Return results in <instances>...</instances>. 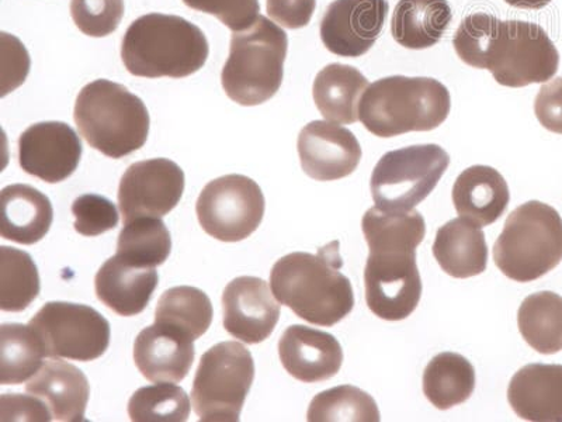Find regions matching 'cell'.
Listing matches in <instances>:
<instances>
[{
  "instance_id": "obj_1",
  "label": "cell",
  "mask_w": 562,
  "mask_h": 422,
  "mask_svg": "<svg viewBox=\"0 0 562 422\" xmlns=\"http://www.w3.org/2000/svg\"><path fill=\"white\" fill-rule=\"evenodd\" d=\"M369 258L364 268L366 301L371 313L385 321L405 320L418 308L422 279L416 248L425 238L419 211L390 213L379 208L361 220Z\"/></svg>"
},
{
  "instance_id": "obj_2",
  "label": "cell",
  "mask_w": 562,
  "mask_h": 422,
  "mask_svg": "<svg viewBox=\"0 0 562 422\" xmlns=\"http://www.w3.org/2000/svg\"><path fill=\"white\" fill-rule=\"evenodd\" d=\"M339 243L334 241L318 254L293 253L274 264L270 286L280 304L310 324L334 326L355 308L353 288L340 273Z\"/></svg>"
},
{
  "instance_id": "obj_3",
  "label": "cell",
  "mask_w": 562,
  "mask_h": 422,
  "mask_svg": "<svg viewBox=\"0 0 562 422\" xmlns=\"http://www.w3.org/2000/svg\"><path fill=\"white\" fill-rule=\"evenodd\" d=\"M204 33L189 20L150 13L133 22L125 33L122 58L128 73L139 78H186L209 58Z\"/></svg>"
},
{
  "instance_id": "obj_4",
  "label": "cell",
  "mask_w": 562,
  "mask_h": 422,
  "mask_svg": "<svg viewBox=\"0 0 562 422\" xmlns=\"http://www.w3.org/2000/svg\"><path fill=\"white\" fill-rule=\"evenodd\" d=\"M451 109L448 88L434 78L395 75L369 85L359 103V120L380 138L411 132H431Z\"/></svg>"
},
{
  "instance_id": "obj_5",
  "label": "cell",
  "mask_w": 562,
  "mask_h": 422,
  "mask_svg": "<svg viewBox=\"0 0 562 422\" xmlns=\"http://www.w3.org/2000/svg\"><path fill=\"white\" fill-rule=\"evenodd\" d=\"M80 135L109 158H124L144 147L149 113L123 85L98 79L80 90L74 112Z\"/></svg>"
},
{
  "instance_id": "obj_6",
  "label": "cell",
  "mask_w": 562,
  "mask_h": 422,
  "mask_svg": "<svg viewBox=\"0 0 562 422\" xmlns=\"http://www.w3.org/2000/svg\"><path fill=\"white\" fill-rule=\"evenodd\" d=\"M288 48V34L265 16L249 29L235 32L221 74L227 97L240 106H258L272 99L283 82Z\"/></svg>"
},
{
  "instance_id": "obj_7",
  "label": "cell",
  "mask_w": 562,
  "mask_h": 422,
  "mask_svg": "<svg viewBox=\"0 0 562 422\" xmlns=\"http://www.w3.org/2000/svg\"><path fill=\"white\" fill-rule=\"evenodd\" d=\"M495 265L509 279H540L562 260V219L551 206L527 202L512 211L494 246Z\"/></svg>"
},
{
  "instance_id": "obj_8",
  "label": "cell",
  "mask_w": 562,
  "mask_h": 422,
  "mask_svg": "<svg viewBox=\"0 0 562 422\" xmlns=\"http://www.w3.org/2000/svg\"><path fill=\"white\" fill-rule=\"evenodd\" d=\"M255 379L252 354L243 344L220 343L202 356L192 390L202 422H237Z\"/></svg>"
},
{
  "instance_id": "obj_9",
  "label": "cell",
  "mask_w": 562,
  "mask_h": 422,
  "mask_svg": "<svg viewBox=\"0 0 562 422\" xmlns=\"http://www.w3.org/2000/svg\"><path fill=\"white\" fill-rule=\"evenodd\" d=\"M449 165V154L436 144L390 151L371 174L375 208L390 213L414 210L434 192Z\"/></svg>"
},
{
  "instance_id": "obj_10",
  "label": "cell",
  "mask_w": 562,
  "mask_h": 422,
  "mask_svg": "<svg viewBox=\"0 0 562 422\" xmlns=\"http://www.w3.org/2000/svg\"><path fill=\"white\" fill-rule=\"evenodd\" d=\"M560 54L539 24L506 20L492 40L486 69L508 88L544 84L559 70Z\"/></svg>"
},
{
  "instance_id": "obj_11",
  "label": "cell",
  "mask_w": 562,
  "mask_h": 422,
  "mask_svg": "<svg viewBox=\"0 0 562 422\" xmlns=\"http://www.w3.org/2000/svg\"><path fill=\"white\" fill-rule=\"evenodd\" d=\"M45 356L53 359L97 360L110 345V324L85 304L49 301L30 320Z\"/></svg>"
},
{
  "instance_id": "obj_12",
  "label": "cell",
  "mask_w": 562,
  "mask_h": 422,
  "mask_svg": "<svg viewBox=\"0 0 562 422\" xmlns=\"http://www.w3.org/2000/svg\"><path fill=\"white\" fill-rule=\"evenodd\" d=\"M265 208L262 189L255 180L244 175H227L205 185L195 213L210 237L238 243L259 229Z\"/></svg>"
},
{
  "instance_id": "obj_13",
  "label": "cell",
  "mask_w": 562,
  "mask_h": 422,
  "mask_svg": "<svg viewBox=\"0 0 562 422\" xmlns=\"http://www.w3.org/2000/svg\"><path fill=\"white\" fill-rule=\"evenodd\" d=\"M184 174L173 160L154 158L133 164L123 175L119 206L125 221L164 218L179 204Z\"/></svg>"
},
{
  "instance_id": "obj_14",
  "label": "cell",
  "mask_w": 562,
  "mask_h": 422,
  "mask_svg": "<svg viewBox=\"0 0 562 422\" xmlns=\"http://www.w3.org/2000/svg\"><path fill=\"white\" fill-rule=\"evenodd\" d=\"M386 0H335L321 20V40L328 52L345 58L368 54L389 16Z\"/></svg>"
},
{
  "instance_id": "obj_15",
  "label": "cell",
  "mask_w": 562,
  "mask_h": 422,
  "mask_svg": "<svg viewBox=\"0 0 562 422\" xmlns=\"http://www.w3.org/2000/svg\"><path fill=\"white\" fill-rule=\"evenodd\" d=\"M82 157V143L72 127L61 122L30 125L19 138V164L24 173L47 184L68 179Z\"/></svg>"
},
{
  "instance_id": "obj_16",
  "label": "cell",
  "mask_w": 562,
  "mask_h": 422,
  "mask_svg": "<svg viewBox=\"0 0 562 422\" xmlns=\"http://www.w3.org/2000/svg\"><path fill=\"white\" fill-rule=\"evenodd\" d=\"M299 155L305 174L319 182L346 178L361 160L359 140L338 123L315 120L299 135Z\"/></svg>"
},
{
  "instance_id": "obj_17",
  "label": "cell",
  "mask_w": 562,
  "mask_h": 422,
  "mask_svg": "<svg viewBox=\"0 0 562 422\" xmlns=\"http://www.w3.org/2000/svg\"><path fill=\"white\" fill-rule=\"evenodd\" d=\"M269 285L254 276H240L223 293L224 329L245 344H260L272 335L280 304Z\"/></svg>"
},
{
  "instance_id": "obj_18",
  "label": "cell",
  "mask_w": 562,
  "mask_h": 422,
  "mask_svg": "<svg viewBox=\"0 0 562 422\" xmlns=\"http://www.w3.org/2000/svg\"><path fill=\"white\" fill-rule=\"evenodd\" d=\"M281 365L294 379L318 384L333 379L344 364L339 341L325 331L291 325L279 343Z\"/></svg>"
},
{
  "instance_id": "obj_19",
  "label": "cell",
  "mask_w": 562,
  "mask_h": 422,
  "mask_svg": "<svg viewBox=\"0 0 562 422\" xmlns=\"http://www.w3.org/2000/svg\"><path fill=\"white\" fill-rule=\"evenodd\" d=\"M193 341L154 324L140 331L134 344V360L140 375L154 384H179L192 369Z\"/></svg>"
},
{
  "instance_id": "obj_20",
  "label": "cell",
  "mask_w": 562,
  "mask_h": 422,
  "mask_svg": "<svg viewBox=\"0 0 562 422\" xmlns=\"http://www.w3.org/2000/svg\"><path fill=\"white\" fill-rule=\"evenodd\" d=\"M29 395L48 407L53 421L82 422L90 396L87 376L77 366L53 359L45 362L26 385Z\"/></svg>"
},
{
  "instance_id": "obj_21",
  "label": "cell",
  "mask_w": 562,
  "mask_h": 422,
  "mask_svg": "<svg viewBox=\"0 0 562 422\" xmlns=\"http://www.w3.org/2000/svg\"><path fill=\"white\" fill-rule=\"evenodd\" d=\"M508 400L521 420L562 422V365H526L512 378Z\"/></svg>"
},
{
  "instance_id": "obj_22",
  "label": "cell",
  "mask_w": 562,
  "mask_h": 422,
  "mask_svg": "<svg viewBox=\"0 0 562 422\" xmlns=\"http://www.w3.org/2000/svg\"><path fill=\"white\" fill-rule=\"evenodd\" d=\"M158 281L159 276L154 268H140L115 255L99 269L94 290L98 299L114 313L133 316L147 309Z\"/></svg>"
},
{
  "instance_id": "obj_23",
  "label": "cell",
  "mask_w": 562,
  "mask_h": 422,
  "mask_svg": "<svg viewBox=\"0 0 562 422\" xmlns=\"http://www.w3.org/2000/svg\"><path fill=\"white\" fill-rule=\"evenodd\" d=\"M451 196L460 218L479 227H488L499 220L510 200L504 176L485 165H475L461 173Z\"/></svg>"
},
{
  "instance_id": "obj_24",
  "label": "cell",
  "mask_w": 562,
  "mask_h": 422,
  "mask_svg": "<svg viewBox=\"0 0 562 422\" xmlns=\"http://www.w3.org/2000/svg\"><path fill=\"white\" fill-rule=\"evenodd\" d=\"M0 235L23 245L42 241L52 229L53 204L30 185H9L0 195Z\"/></svg>"
},
{
  "instance_id": "obj_25",
  "label": "cell",
  "mask_w": 562,
  "mask_h": 422,
  "mask_svg": "<svg viewBox=\"0 0 562 422\" xmlns=\"http://www.w3.org/2000/svg\"><path fill=\"white\" fill-rule=\"evenodd\" d=\"M434 256L440 268L456 279L484 274L488 246L483 230L461 218L450 220L436 234Z\"/></svg>"
},
{
  "instance_id": "obj_26",
  "label": "cell",
  "mask_w": 562,
  "mask_h": 422,
  "mask_svg": "<svg viewBox=\"0 0 562 422\" xmlns=\"http://www.w3.org/2000/svg\"><path fill=\"white\" fill-rule=\"evenodd\" d=\"M369 85V79L358 68L326 65L314 80L315 106L328 122L353 124L359 120L360 99Z\"/></svg>"
},
{
  "instance_id": "obj_27",
  "label": "cell",
  "mask_w": 562,
  "mask_h": 422,
  "mask_svg": "<svg viewBox=\"0 0 562 422\" xmlns=\"http://www.w3.org/2000/svg\"><path fill=\"white\" fill-rule=\"evenodd\" d=\"M453 20L448 0H400L391 19V34L408 49L434 47Z\"/></svg>"
},
{
  "instance_id": "obj_28",
  "label": "cell",
  "mask_w": 562,
  "mask_h": 422,
  "mask_svg": "<svg viewBox=\"0 0 562 422\" xmlns=\"http://www.w3.org/2000/svg\"><path fill=\"white\" fill-rule=\"evenodd\" d=\"M475 369L469 359L454 352L435 356L424 371L426 399L439 410L465 403L474 393Z\"/></svg>"
},
{
  "instance_id": "obj_29",
  "label": "cell",
  "mask_w": 562,
  "mask_h": 422,
  "mask_svg": "<svg viewBox=\"0 0 562 422\" xmlns=\"http://www.w3.org/2000/svg\"><path fill=\"white\" fill-rule=\"evenodd\" d=\"M213 321V306L203 290L178 286L167 291L155 310V324L175 331L190 341L207 333Z\"/></svg>"
},
{
  "instance_id": "obj_30",
  "label": "cell",
  "mask_w": 562,
  "mask_h": 422,
  "mask_svg": "<svg viewBox=\"0 0 562 422\" xmlns=\"http://www.w3.org/2000/svg\"><path fill=\"white\" fill-rule=\"evenodd\" d=\"M518 325L531 348L543 355L562 351V298L553 291L527 296L520 304Z\"/></svg>"
},
{
  "instance_id": "obj_31",
  "label": "cell",
  "mask_w": 562,
  "mask_h": 422,
  "mask_svg": "<svg viewBox=\"0 0 562 422\" xmlns=\"http://www.w3.org/2000/svg\"><path fill=\"white\" fill-rule=\"evenodd\" d=\"M45 352L32 326L3 324L0 329V384L22 385L42 368Z\"/></svg>"
},
{
  "instance_id": "obj_32",
  "label": "cell",
  "mask_w": 562,
  "mask_h": 422,
  "mask_svg": "<svg viewBox=\"0 0 562 422\" xmlns=\"http://www.w3.org/2000/svg\"><path fill=\"white\" fill-rule=\"evenodd\" d=\"M170 251L172 240L164 221L158 218H138L125 221L115 255L140 268H155L165 264Z\"/></svg>"
},
{
  "instance_id": "obj_33",
  "label": "cell",
  "mask_w": 562,
  "mask_h": 422,
  "mask_svg": "<svg viewBox=\"0 0 562 422\" xmlns=\"http://www.w3.org/2000/svg\"><path fill=\"white\" fill-rule=\"evenodd\" d=\"M40 293V275L32 256L24 251L0 248V309L26 310Z\"/></svg>"
},
{
  "instance_id": "obj_34",
  "label": "cell",
  "mask_w": 562,
  "mask_h": 422,
  "mask_svg": "<svg viewBox=\"0 0 562 422\" xmlns=\"http://www.w3.org/2000/svg\"><path fill=\"white\" fill-rule=\"evenodd\" d=\"M310 422H379L380 410L373 397L359 387L345 385L325 390L311 401Z\"/></svg>"
},
{
  "instance_id": "obj_35",
  "label": "cell",
  "mask_w": 562,
  "mask_h": 422,
  "mask_svg": "<svg viewBox=\"0 0 562 422\" xmlns=\"http://www.w3.org/2000/svg\"><path fill=\"white\" fill-rule=\"evenodd\" d=\"M128 415L134 422H184L190 415L189 396L170 384L140 387L130 399Z\"/></svg>"
},
{
  "instance_id": "obj_36",
  "label": "cell",
  "mask_w": 562,
  "mask_h": 422,
  "mask_svg": "<svg viewBox=\"0 0 562 422\" xmlns=\"http://www.w3.org/2000/svg\"><path fill=\"white\" fill-rule=\"evenodd\" d=\"M501 20L488 13H474L460 23L453 45L457 57L470 67L486 69V57Z\"/></svg>"
},
{
  "instance_id": "obj_37",
  "label": "cell",
  "mask_w": 562,
  "mask_h": 422,
  "mask_svg": "<svg viewBox=\"0 0 562 422\" xmlns=\"http://www.w3.org/2000/svg\"><path fill=\"white\" fill-rule=\"evenodd\" d=\"M74 23L89 37H105L119 29L124 16V0H72Z\"/></svg>"
},
{
  "instance_id": "obj_38",
  "label": "cell",
  "mask_w": 562,
  "mask_h": 422,
  "mask_svg": "<svg viewBox=\"0 0 562 422\" xmlns=\"http://www.w3.org/2000/svg\"><path fill=\"white\" fill-rule=\"evenodd\" d=\"M74 227L85 237H98L117 227L119 211L113 202L99 195H83L72 204Z\"/></svg>"
},
{
  "instance_id": "obj_39",
  "label": "cell",
  "mask_w": 562,
  "mask_h": 422,
  "mask_svg": "<svg viewBox=\"0 0 562 422\" xmlns=\"http://www.w3.org/2000/svg\"><path fill=\"white\" fill-rule=\"evenodd\" d=\"M186 7L211 14L233 32L249 29L260 16L259 0H183Z\"/></svg>"
},
{
  "instance_id": "obj_40",
  "label": "cell",
  "mask_w": 562,
  "mask_h": 422,
  "mask_svg": "<svg viewBox=\"0 0 562 422\" xmlns=\"http://www.w3.org/2000/svg\"><path fill=\"white\" fill-rule=\"evenodd\" d=\"M535 113L546 130L562 134V77L540 88L535 100Z\"/></svg>"
},
{
  "instance_id": "obj_41",
  "label": "cell",
  "mask_w": 562,
  "mask_h": 422,
  "mask_svg": "<svg viewBox=\"0 0 562 422\" xmlns=\"http://www.w3.org/2000/svg\"><path fill=\"white\" fill-rule=\"evenodd\" d=\"M270 19L281 27L297 30L308 26L314 16L316 0H268Z\"/></svg>"
},
{
  "instance_id": "obj_42",
  "label": "cell",
  "mask_w": 562,
  "mask_h": 422,
  "mask_svg": "<svg viewBox=\"0 0 562 422\" xmlns=\"http://www.w3.org/2000/svg\"><path fill=\"white\" fill-rule=\"evenodd\" d=\"M2 421H53L48 407L32 395H3Z\"/></svg>"
},
{
  "instance_id": "obj_43",
  "label": "cell",
  "mask_w": 562,
  "mask_h": 422,
  "mask_svg": "<svg viewBox=\"0 0 562 422\" xmlns=\"http://www.w3.org/2000/svg\"><path fill=\"white\" fill-rule=\"evenodd\" d=\"M509 7L526 9V10H540L547 7L551 0H505Z\"/></svg>"
}]
</instances>
